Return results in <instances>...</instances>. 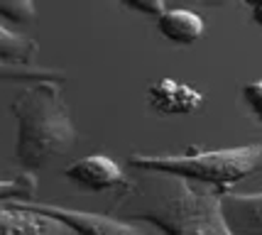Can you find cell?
<instances>
[{
    "label": "cell",
    "instance_id": "cell-15",
    "mask_svg": "<svg viewBox=\"0 0 262 235\" xmlns=\"http://www.w3.org/2000/svg\"><path fill=\"white\" fill-rule=\"evenodd\" d=\"M191 5H201V8H218V5H228L230 0H184Z\"/></svg>",
    "mask_w": 262,
    "mask_h": 235
},
{
    "label": "cell",
    "instance_id": "cell-8",
    "mask_svg": "<svg viewBox=\"0 0 262 235\" xmlns=\"http://www.w3.org/2000/svg\"><path fill=\"white\" fill-rule=\"evenodd\" d=\"M223 213L233 233L262 235V191L223 194Z\"/></svg>",
    "mask_w": 262,
    "mask_h": 235
},
{
    "label": "cell",
    "instance_id": "cell-5",
    "mask_svg": "<svg viewBox=\"0 0 262 235\" xmlns=\"http://www.w3.org/2000/svg\"><path fill=\"white\" fill-rule=\"evenodd\" d=\"M67 179L74 184H79L81 189L89 191H108V189H120L125 186L130 177H125V172L120 169V164L111 159L108 155H89L74 162L71 167H67Z\"/></svg>",
    "mask_w": 262,
    "mask_h": 235
},
{
    "label": "cell",
    "instance_id": "cell-11",
    "mask_svg": "<svg viewBox=\"0 0 262 235\" xmlns=\"http://www.w3.org/2000/svg\"><path fill=\"white\" fill-rule=\"evenodd\" d=\"M37 191V177L32 169H25L23 174L8 177L0 184V199L3 201H30Z\"/></svg>",
    "mask_w": 262,
    "mask_h": 235
},
{
    "label": "cell",
    "instance_id": "cell-1",
    "mask_svg": "<svg viewBox=\"0 0 262 235\" xmlns=\"http://www.w3.org/2000/svg\"><path fill=\"white\" fill-rule=\"evenodd\" d=\"M199 184L174 172L135 169V177L120 186L113 213L169 235H233L223 213V191Z\"/></svg>",
    "mask_w": 262,
    "mask_h": 235
},
{
    "label": "cell",
    "instance_id": "cell-7",
    "mask_svg": "<svg viewBox=\"0 0 262 235\" xmlns=\"http://www.w3.org/2000/svg\"><path fill=\"white\" fill-rule=\"evenodd\" d=\"M147 103L162 115H189L201 108L204 93L174 78H160L147 89Z\"/></svg>",
    "mask_w": 262,
    "mask_h": 235
},
{
    "label": "cell",
    "instance_id": "cell-13",
    "mask_svg": "<svg viewBox=\"0 0 262 235\" xmlns=\"http://www.w3.org/2000/svg\"><path fill=\"white\" fill-rule=\"evenodd\" d=\"M243 98L248 103V108L252 111V115L262 123V78L260 81H250L243 86Z\"/></svg>",
    "mask_w": 262,
    "mask_h": 235
},
{
    "label": "cell",
    "instance_id": "cell-10",
    "mask_svg": "<svg viewBox=\"0 0 262 235\" xmlns=\"http://www.w3.org/2000/svg\"><path fill=\"white\" fill-rule=\"evenodd\" d=\"M0 56L3 64H17V67H30L37 56V42L8 30L5 25L0 27Z\"/></svg>",
    "mask_w": 262,
    "mask_h": 235
},
{
    "label": "cell",
    "instance_id": "cell-6",
    "mask_svg": "<svg viewBox=\"0 0 262 235\" xmlns=\"http://www.w3.org/2000/svg\"><path fill=\"white\" fill-rule=\"evenodd\" d=\"M0 230L3 235H67L74 233L67 223L59 218L42 213L37 208L23 206V203L5 201L0 211Z\"/></svg>",
    "mask_w": 262,
    "mask_h": 235
},
{
    "label": "cell",
    "instance_id": "cell-12",
    "mask_svg": "<svg viewBox=\"0 0 262 235\" xmlns=\"http://www.w3.org/2000/svg\"><path fill=\"white\" fill-rule=\"evenodd\" d=\"M0 15L8 23L25 25L34 17V3L32 0H0Z\"/></svg>",
    "mask_w": 262,
    "mask_h": 235
},
{
    "label": "cell",
    "instance_id": "cell-14",
    "mask_svg": "<svg viewBox=\"0 0 262 235\" xmlns=\"http://www.w3.org/2000/svg\"><path fill=\"white\" fill-rule=\"evenodd\" d=\"M125 8L137 10L142 15H152V17H160L162 12L167 10V0H120Z\"/></svg>",
    "mask_w": 262,
    "mask_h": 235
},
{
    "label": "cell",
    "instance_id": "cell-3",
    "mask_svg": "<svg viewBox=\"0 0 262 235\" xmlns=\"http://www.w3.org/2000/svg\"><path fill=\"white\" fill-rule=\"evenodd\" d=\"M127 164L130 169L174 172L211 186H230L262 172V142L206 152L191 149L184 155H130Z\"/></svg>",
    "mask_w": 262,
    "mask_h": 235
},
{
    "label": "cell",
    "instance_id": "cell-2",
    "mask_svg": "<svg viewBox=\"0 0 262 235\" xmlns=\"http://www.w3.org/2000/svg\"><path fill=\"white\" fill-rule=\"evenodd\" d=\"M17 118L15 157L25 169H45L57 157L74 149L79 133L67 101L52 78H39L10 103Z\"/></svg>",
    "mask_w": 262,
    "mask_h": 235
},
{
    "label": "cell",
    "instance_id": "cell-9",
    "mask_svg": "<svg viewBox=\"0 0 262 235\" xmlns=\"http://www.w3.org/2000/svg\"><path fill=\"white\" fill-rule=\"evenodd\" d=\"M157 30L174 45H194L206 32V25L199 12L189 8H174V10H164L157 17Z\"/></svg>",
    "mask_w": 262,
    "mask_h": 235
},
{
    "label": "cell",
    "instance_id": "cell-17",
    "mask_svg": "<svg viewBox=\"0 0 262 235\" xmlns=\"http://www.w3.org/2000/svg\"><path fill=\"white\" fill-rule=\"evenodd\" d=\"M245 3H248L250 8H257V5H262V0H245Z\"/></svg>",
    "mask_w": 262,
    "mask_h": 235
},
{
    "label": "cell",
    "instance_id": "cell-4",
    "mask_svg": "<svg viewBox=\"0 0 262 235\" xmlns=\"http://www.w3.org/2000/svg\"><path fill=\"white\" fill-rule=\"evenodd\" d=\"M12 203H23L30 208H37L42 213H49L59 218L61 223H67L74 233L81 235H140L147 233V228L133 221H123L118 216H101V213H86L76 211V208H64V206H54V203H37V201H12Z\"/></svg>",
    "mask_w": 262,
    "mask_h": 235
},
{
    "label": "cell",
    "instance_id": "cell-16",
    "mask_svg": "<svg viewBox=\"0 0 262 235\" xmlns=\"http://www.w3.org/2000/svg\"><path fill=\"white\" fill-rule=\"evenodd\" d=\"M252 17L257 20V25H262V5H257V8H252Z\"/></svg>",
    "mask_w": 262,
    "mask_h": 235
}]
</instances>
